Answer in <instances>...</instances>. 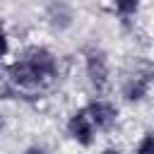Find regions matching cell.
Instances as JSON below:
<instances>
[{"label":"cell","mask_w":154,"mask_h":154,"mask_svg":"<svg viewBox=\"0 0 154 154\" xmlns=\"http://www.w3.org/2000/svg\"><path fill=\"white\" fill-rule=\"evenodd\" d=\"M60 58L43 43H29L2 65V77L12 87L14 99L36 101L60 79Z\"/></svg>","instance_id":"cell-1"},{"label":"cell","mask_w":154,"mask_h":154,"mask_svg":"<svg viewBox=\"0 0 154 154\" xmlns=\"http://www.w3.org/2000/svg\"><path fill=\"white\" fill-rule=\"evenodd\" d=\"M82 72L94 94H106L113 84V63L101 46H87L82 51Z\"/></svg>","instance_id":"cell-2"},{"label":"cell","mask_w":154,"mask_h":154,"mask_svg":"<svg viewBox=\"0 0 154 154\" xmlns=\"http://www.w3.org/2000/svg\"><path fill=\"white\" fill-rule=\"evenodd\" d=\"M82 108L89 116V120L99 135H108L120 125V106L113 99H108L106 94H94Z\"/></svg>","instance_id":"cell-3"},{"label":"cell","mask_w":154,"mask_h":154,"mask_svg":"<svg viewBox=\"0 0 154 154\" xmlns=\"http://www.w3.org/2000/svg\"><path fill=\"white\" fill-rule=\"evenodd\" d=\"M152 94V67L144 63L140 67H135L120 84V96L128 103H142L147 101Z\"/></svg>","instance_id":"cell-4"},{"label":"cell","mask_w":154,"mask_h":154,"mask_svg":"<svg viewBox=\"0 0 154 154\" xmlns=\"http://www.w3.org/2000/svg\"><path fill=\"white\" fill-rule=\"evenodd\" d=\"M65 135L77 147H84V149L94 147L96 140H99V132L94 130V125H91V120H89V116L84 113L82 106L75 108V111H70V116L65 118Z\"/></svg>","instance_id":"cell-5"},{"label":"cell","mask_w":154,"mask_h":154,"mask_svg":"<svg viewBox=\"0 0 154 154\" xmlns=\"http://www.w3.org/2000/svg\"><path fill=\"white\" fill-rule=\"evenodd\" d=\"M46 24L53 31H65L75 24V7L70 0H48L43 10Z\"/></svg>","instance_id":"cell-6"},{"label":"cell","mask_w":154,"mask_h":154,"mask_svg":"<svg viewBox=\"0 0 154 154\" xmlns=\"http://www.w3.org/2000/svg\"><path fill=\"white\" fill-rule=\"evenodd\" d=\"M108 2H111V10H113L120 19H132V17L140 14L144 0H108Z\"/></svg>","instance_id":"cell-7"},{"label":"cell","mask_w":154,"mask_h":154,"mask_svg":"<svg viewBox=\"0 0 154 154\" xmlns=\"http://www.w3.org/2000/svg\"><path fill=\"white\" fill-rule=\"evenodd\" d=\"M12 55V36L5 24H0V65H5Z\"/></svg>","instance_id":"cell-8"},{"label":"cell","mask_w":154,"mask_h":154,"mask_svg":"<svg viewBox=\"0 0 154 154\" xmlns=\"http://www.w3.org/2000/svg\"><path fill=\"white\" fill-rule=\"evenodd\" d=\"M132 154H154V142H152V135H149V132H142V135L135 140Z\"/></svg>","instance_id":"cell-9"},{"label":"cell","mask_w":154,"mask_h":154,"mask_svg":"<svg viewBox=\"0 0 154 154\" xmlns=\"http://www.w3.org/2000/svg\"><path fill=\"white\" fill-rule=\"evenodd\" d=\"M96 154H125V149H123L120 144H106V147H101Z\"/></svg>","instance_id":"cell-10"},{"label":"cell","mask_w":154,"mask_h":154,"mask_svg":"<svg viewBox=\"0 0 154 154\" xmlns=\"http://www.w3.org/2000/svg\"><path fill=\"white\" fill-rule=\"evenodd\" d=\"M19 154H48L43 147H38V144H29V147H24Z\"/></svg>","instance_id":"cell-11"},{"label":"cell","mask_w":154,"mask_h":154,"mask_svg":"<svg viewBox=\"0 0 154 154\" xmlns=\"http://www.w3.org/2000/svg\"><path fill=\"white\" fill-rule=\"evenodd\" d=\"M5 125H7V120H5V116H2V111H0V132L5 130Z\"/></svg>","instance_id":"cell-12"}]
</instances>
